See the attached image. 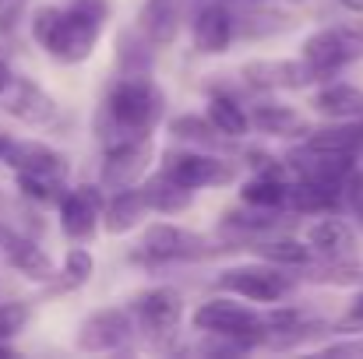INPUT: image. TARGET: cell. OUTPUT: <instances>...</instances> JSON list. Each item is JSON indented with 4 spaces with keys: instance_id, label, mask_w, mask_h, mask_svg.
I'll use <instances>...</instances> for the list:
<instances>
[{
    "instance_id": "21",
    "label": "cell",
    "mask_w": 363,
    "mask_h": 359,
    "mask_svg": "<svg viewBox=\"0 0 363 359\" xmlns=\"http://www.w3.org/2000/svg\"><path fill=\"white\" fill-rule=\"evenodd\" d=\"M314 110L332 120H357L363 117V92L346 81H332L314 96Z\"/></svg>"
},
{
    "instance_id": "5",
    "label": "cell",
    "mask_w": 363,
    "mask_h": 359,
    "mask_svg": "<svg viewBox=\"0 0 363 359\" xmlns=\"http://www.w3.org/2000/svg\"><path fill=\"white\" fill-rule=\"evenodd\" d=\"M152 137L148 134H138V137H117L110 141L106 155H103V187L110 190H123V187H134L148 162H152Z\"/></svg>"
},
{
    "instance_id": "31",
    "label": "cell",
    "mask_w": 363,
    "mask_h": 359,
    "mask_svg": "<svg viewBox=\"0 0 363 359\" xmlns=\"http://www.w3.org/2000/svg\"><path fill=\"white\" fill-rule=\"evenodd\" d=\"M21 7H25V0H0V32H11L18 25Z\"/></svg>"
},
{
    "instance_id": "22",
    "label": "cell",
    "mask_w": 363,
    "mask_h": 359,
    "mask_svg": "<svg viewBox=\"0 0 363 359\" xmlns=\"http://www.w3.org/2000/svg\"><path fill=\"white\" fill-rule=\"evenodd\" d=\"M141 198H145L148 212H162V215H177V212L191 208V190L180 187L177 180H169L166 173L152 176V180L141 187Z\"/></svg>"
},
{
    "instance_id": "35",
    "label": "cell",
    "mask_w": 363,
    "mask_h": 359,
    "mask_svg": "<svg viewBox=\"0 0 363 359\" xmlns=\"http://www.w3.org/2000/svg\"><path fill=\"white\" fill-rule=\"evenodd\" d=\"M339 4H342L346 11H353V14H360L363 11V0H339Z\"/></svg>"
},
{
    "instance_id": "28",
    "label": "cell",
    "mask_w": 363,
    "mask_h": 359,
    "mask_svg": "<svg viewBox=\"0 0 363 359\" xmlns=\"http://www.w3.org/2000/svg\"><path fill=\"white\" fill-rule=\"evenodd\" d=\"M169 134H177L180 141H216V137H223L208 117H177L169 123Z\"/></svg>"
},
{
    "instance_id": "10",
    "label": "cell",
    "mask_w": 363,
    "mask_h": 359,
    "mask_svg": "<svg viewBox=\"0 0 363 359\" xmlns=\"http://www.w3.org/2000/svg\"><path fill=\"white\" fill-rule=\"evenodd\" d=\"M130 331H134V317L127 310H121V307H106V310L89 314L78 324L74 346L82 353H110V349H121L123 342L130 338Z\"/></svg>"
},
{
    "instance_id": "29",
    "label": "cell",
    "mask_w": 363,
    "mask_h": 359,
    "mask_svg": "<svg viewBox=\"0 0 363 359\" xmlns=\"http://www.w3.org/2000/svg\"><path fill=\"white\" fill-rule=\"evenodd\" d=\"M92 253L85 246H71L67 257H64V275H67V285H85L89 275H92Z\"/></svg>"
},
{
    "instance_id": "19",
    "label": "cell",
    "mask_w": 363,
    "mask_h": 359,
    "mask_svg": "<svg viewBox=\"0 0 363 359\" xmlns=\"http://www.w3.org/2000/svg\"><path fill=\"white\" fill-rule=\"evenodd\" d=\"M145 212H148V205H145L141 190H134V187L110 190V198L103 201V226H106V233L121 237V233H130L141 222Z\"/></svg>"
},
{
    "instance_id": "3",
    "label": "cell",
    "mask_w": 363,
    "mask_h": 359,
    "mask_svg": "<svg viewBox=\"0 0 363 359\" xmlns=\"http://www.w3.org/2000/svg\"><path fill=\"white\" fill-rule=\"evenodd\" d=\"M357 57H363V25H332L303 39V64L314 78H332Z\"/></svg>"
},
{
    "instance_id": "33",
    "label": "cell",
    "mask_w": 363,
    "mask_h": 359,
    "mask_svg": "<svg viewBox=\"0 0 363 359\" xmlns=\"http://www.w3.org/2000/svg\"><path fill=\"white\" fill-rule=\"evenodd\" d=\"M328 356H363V342H357V346H332Z\"/></svg>"
},
{
    "instance_id": "23",
    "label": "cell",
    "mask_w": 363,
    "mask_h": 359,
    "mask_svg": "<svg viewBox=\"0 0 363 359\" xmlns=\"http://www.w3.org/2000/svg\"><path fill=\"white\" fill-rule=\"evenodd\" d=\"M286 190H289V183L282 180V169L272 166V169H264L257 180H250V183L243 187L240 198H243V205L268 212V208H282V205H286Z\"/></svg>"
},
{
    "instance_id": "6",
    "label": "cell",
    "mask_w": 363,
    "mask_h": 359,
    "mask_svg": "<svg viewBox=\"0 0 363 359\" xmlns=\"http://www.w3.org/2000/svg\"><path fill=\"white\" fill-rule=\"evenodd\" d=\"M219 289L237 292L250 303H279L282 296L293 292V278H286L279 268L268 264H243V268H226L219 275Z\"/></svg>"
},
{
    "instance_id": "16",
    "label": "cell",
    "mask_w": 363,
    "mask_h": 359,
    "mask_svg": "<svg viewBox=\"0 0 363 359\" xmlns=\"http://www.w3.org/2000/svg\"><path fill=\"white\" fill-rule=\"evenodd\" d=\"M307 152H321V155H360L363 152V120H342L335 127H321L311 130L303 141Z\"/></svg>"
},
{
    "instance_id": "20",
    "label": "cell",
    "mask_w": 363,
    "mask_h": 359,
    "mask_svg": "<svg viewBox=\"0 0 363 359\" xmlns=\"http://www.w3.org/2000/svg\"><path fill=\"white\" fill-rule=\"evenodd\" d=\"M342 183H321V180H300L286 190V208L293 212H332L339 205Z\"/></svg>"
},
{
    "instance_id": "18",
    "label": "cell",
    "mask_w": 363,
    "mask_h": 359,
    "mask_svg": "<svg viewBox=\"0 0 363 359\" xmlns=\"http://www.w3.org/2000/svg\"><path fill=\"white\" fill-rule=\"evenodd\" d=\"M233 39V18L223 4H205L194 18V46L198 53H223Z\"/></svg>"
},
{
    "instance_id": "34",
    "label": "cell",
    "mask_w": 363,
    "mask_h": 359,
    "mask_svg": "<svg viewBox=\"0 0 363 359\" xmlns=\"http://www.w3.org/2000/svg\"><path fill=\"white\" fill-rule=\"evenodd\" d=\"M11 78H14V74H11V67H7V64L0 60V96H4V89L11 85Z\"/></svg>"
},
{
    "instance_id": "25",
    "label": "cell",
    "mask_w": 363,
    "mask_h": 359,
    "mask_svg": "<svg viewBox=\"0 0 363 359\" xmlns=\"http://www.w3.org/2000/svg\"><path fill=\"white\" fill-rule=\"evenodd\" d=\"M250 123H254L257 130H264V134H300V130H303V117H300L296 110H289V106H279V103H275V106H272V103L257 106Z\"/></svg>"
},
{
    "instance_id": "8",
    "label": "cell",
    "mask_w": 363,
    "mask_h": 359,
    "mask_svg": "<svg viewBox=\"0 0 363 359\" xmlns=\"http://www.w3.org/2000/svg\"><path fill=\"white\" fill-rule=\"evenodd\" d=\"M103 201L106 194L99 187H74V190H64V198L57 201L60 205V229L71 243H85V239L96 237L99 222H103Z\"/></svg>"
},
{
    "instance_id": "13",
    "label": "cell",
    "mask_w": 363,
    "mask_h": 359,
    "mask_svg": "<svg viewBox=\"0 0 363 359\" xmlns=\"http://www.w3.org/2000/svg\"><path fill=\"white\" fill-rule=\"evenodd\" d=\"M243 81L254 89H303L318 78L303 60H250L243 64Z\"/></svg>"
},
{
    "instance_id": "9",
    "label": "cell",
    "mask_w": 363,
    "mask_h": 359,
    "mask_svg": "<svg viewBox=\"0 0 363 359\" xmlns=\"http://www.w3.org/2000/svg\"><path fill=\"white\" fill-rule=\"evenodd\" d=\"M194 328L212 331L219 338H261V314L230 300H208L194 310Z\"/></svg>"
},
{
    "instance_id": "15",
    "label": "cell",
    "mask_w": 363,
    "mask_h": 359,
    "mask_svg": "<svg viewBox=\"0 0 363 359\" xmlns=\"http://www.w3.org/2000/svg\"><path fill=\"white\" fill-rule=\"evenodd\" d=\"M307 246L325 261H350L357 250V237L342 219H318L307 226Z\"/></svg>"
},
{
    "instance_id": "12",
    "label": "cell",
    "mask_w": 363,
    "mask_h": 359,
    "mask_svg": "<svg viewBox=\"0 0 363 359\" xmlns=\"http://www.w3.org/2000/svg\"><path fill=\"white\" fill-rule=\"evenodd\" d=\"M4 110L14 120L28 123V127H46L57 120V103L50 92H43L35 81L28 78H11V85L4 89Z\"/></svg>"
},
{
    "instance_id": "17",
    "label": "cell",
    "mask_w": 363,
    "mask_h": 359,
    "mask_svg": "<svg viewBox=\"0 0 363 359\" xmlns=\"http://www.w3.org/2000/svg\"><path fill=\"white\" fill-rule=\"evenodd\" d=\"M138 28L152 46H169L180 32V0H145Z\"/></svg>"
},
{
    "instance_id": "24",
    "label": "cell",
    "mask_w": 363,
    "mask_h": 359,
    "mask_svg": "<svg viewBox=\"0 0 363 359\" xmlns=\"http://www.w3.org/2000/svg\"><path fill=\"white\" fill-rule=\"evenodd\" d=\"M205 117H208V123H212L223 137H243L247 127H250V117L240 110V103H233L230 96H212Z\"/></svg>"
},
{
    "instance_id": "7",
    "label": "cell",
    "mask_w": 363,
    "mask_h": 359,
    "mask_svg": "<svg viewBox=\"0 0 363 359\" xmlns=\"http://www.w3.org/2000/svg\"><path fill=\"white\" fill-rule=\"evenodd\" d=\"M212 239L201 237V233H191V229H180L173 222H155L141 233L138 243V257L141 261H184V257H198V253H208Z\"/></svg>"
},
{
    "instance_id": "2",
    "label": "cell",
    "mask_w": 363,
    "mask_h": 359,
    "mask_svg": "<svg viewBox=\"0 0 363 359\" xmlns=\"http://www.w3.org/2000/svg\"><path fill=\"white\" fill-rule=\"evenodd\" d=\"M162 106H166L162 89L155 81L141 78V74H130V78L117 81L106 96V117H110V127H113L117 137L148 134L162 117Z\"/></svg>"
},
{
    "instance_id": "32",
    "label": "cell",
    "mask_w": 363,
    "mask_h": 359,
    "mask_svg": "<svg viewBox=\"0 0 363 359\" xmlns=\"http://www.w3.org/2000/svg\"><path fill=\"white\" fill-rule=\"evenodd\" d=\"M339 331H363V296L353 300V307H350L346 317L339 321Z\"/></svg>"
},
{
    "instance_id": "26",
    "label": "cell",
    "mask_w": 363,
    "mask_h": 359,
    "mask_svg": "<svg viewBox=\"0 0 363 359\" xmlns=\"http://www.w3.org/2000/svg\"><path fill=\"white\" fill-rule=\"evenodd\" d=\"M18 190H21L28 201L50 205V201H60V198H64V180L43 176V173H18Z\"/></svg>"
},
{
    "instance_id": "1",
    "label": "cell",
    "mask_w": 363,
    "mask_h": 359,
    "mask_svg": "<svg viewBox=\"0 0 363 359\" xmlns=\"http://www.w3.org/2000/svg\"><path fill=\"white\" fill-rule=\"evenodd\" d=\"M110 18V0H71L64 7H39L32 14V39L60 64L89 60L103 25Z\"/></svg>"
},
{
    "instance_id": "11",
    "label": "cell",
    "mask_w": 363,
    "mask_h": 359,
    "mask_svg": "<svg viewBox=\"0 0 363 359\" xmlns=\"http://www.w3.org/2000/svg\"><path fill=\"white\" fill-rule=\"evenodd\" d=\"M130 317L148 335H169L180 324V317H184V300H180L177 289L155 285V289H145V292H138L130 300Z\"/></svg>"
},
{
    "instance_id": "36",
    "label": "cell",
    "mask_w": 363,
    "mask_h": 359,
    "mask_svg": "<svg viewBox=\"0 0 363 359\" xmlns=\"http://www.w3.org/2000/svg\"><path fill=\"white\" fill-rule=\"evenodd\" d=\"M0 356H11V346H0Z\"/></svg>"
},
{
    "instance_id": "27",
    "label": "cell",
    "mask_w": 363,
    "mask_h": 359,
    "mask_svg": "<svg viewBox=\"0 0 363 359\" xmlns=\"http://www.w3.org/2000/svg\"><path fill=\"white\" fill-rule=\"evenodd\" d=\"M257 253L272 264H289V268H300L311 261V246L296 243V239H268V243H257Z\"/></svg>"
},
{
    "instance_id": "4",
    "label": "cell",
    "mask_w": 363,
    "mask_h": 359,
    "mask_svg": "<svg viewBox=\"0 0 363 359\" xmlns=\"http://www.w3.org/2000/svg\"><path fill=\"white\" fill-rule=\"evenodd\" d=\"M162 173L177 180L187 190L201 187H226L237 180V166L219 159V155H201V152H169L162 162Z\"/></svg>"
},
{
    "instance_id": "30",
    "label": "cell",
    "mask_w": 363,
    "mask_h": 359,
    "mask_svg": "<svg viewBox=\"0 0 363 359\" xmlns=\"http://www.w3.org/2000/svg\"><path fill=\"white\" fill-rule=\"evenodd\" d=\"M28 317H32V310L25 303H0V342L21 335V328L28 324Z\"/></svg>"
},
{
    "instance_id": "14",
    "label": "cell",
    "mask_w": 363,
    "mask_h": 359,
    "mask_svg": "<svg viewBox=\"0 0 363 359\" xmlns=\"http://www.w3.org/2000/svg\"><path fill=\"white\" fill-rule=\"evenodd\" d=\"M0 250H4L7 264L14 271H21L25 278H32V282H50L53 278V261L43 253V246H35L28 237L0 226Z\"/></svg>"
}]
</instances>
